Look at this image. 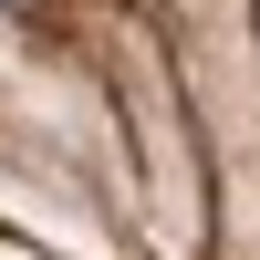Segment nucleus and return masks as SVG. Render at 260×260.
I'll use <instances>...</instances> for the list:
<instances>
[]
</instances>
